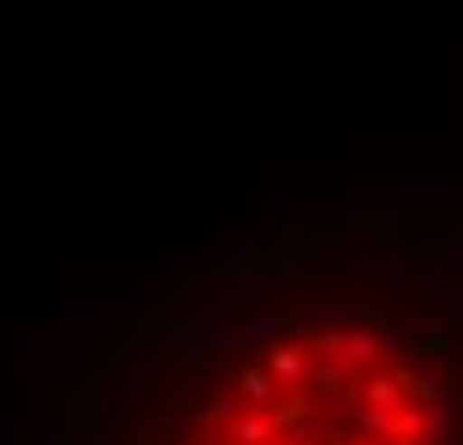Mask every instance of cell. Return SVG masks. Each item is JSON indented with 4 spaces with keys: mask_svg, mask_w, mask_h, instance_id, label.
<instances>
[{
    "mask_svg": "<svg viewBox=\"0 0 463 445\" xmlns=\"http://www.w3.org/2000/svg\"><path fill=\"white\" fill-rule=\"evenodd\" d=\"M261 351L220 392L178 386L173 445H463V338L392 333L374 309L244 321Z\"/></svg>",
    "mask_w": 463,
    "mask_h": 445,
    "instance_id": "6da1fadb",
    "label": "cell"
}]
</instances>
